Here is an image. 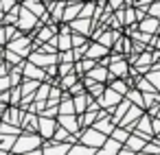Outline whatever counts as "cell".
I'll use <instances>...</instances> for the list:
<instances>
[{"instance_id": "1", "label": "cell", "mask_w": 160, "mask_h": 155, "mask_svg": "<svg viewBox=\"0 0 160 155\" xmlns=\"http://www.w3.org/2000/svg\"><path fill=\"white\" fill-rule=\"evenodd\" d=\"M42 142H44V138L38 131H20L16 142H13V146H11V153L42 155Z\"/></svg>"}, {"instance_id": "2", "label": "cell", "mask_w": 160, "mask_h": 155, "mask_svg": "<svg viewBox=\"0 0 160 155\" xmlns=\"http://www.w3.org/2000/svg\"><path fill=\"white\" fill-rule=\"evenodd\" d=\"M38 24H40V18H38L33 11H29L24 5H20L18 22H16V26L20 29V33H33V31L38 29Z\"/></svg>"}, {"instance_id": "3", "label": "cell", "mask_w": 160, "mask_h": 155, "mask_svg": "<svg viewBox=\"0 0 160 155\" xmlns=\"http://www.w3.org/2000/svg\"><path fill=\"white\" fill-rule=\"evenodd\" d=\"M5 48H11V50H16L18 55H22V57L27 59L29 53L33 50V35H31V33H20L18 37L9 40V42L5 44Z\"/></svg>"}, {"instance_id": "4", "label": "cell", "mask_w": 160, "mask_h": 155, "mask_svg": "<svg viewBox=\"0 0 160 155\" xmlns=\"http://www.w3.org/2000/svg\"><path fill=\"white\" fill-rule=\"evenodd\" d=\"M105 133L103 131H99L97 127H83L81 131H79V142H83V144H88V146H94V148H99L103 142H105Z\"/></svg>"}, {"instance_id": "5", "label": "cell", "mask_w": 160, "mask_h": 155, "mask_svg": "<svg viewBox=\"0 0 160 155\" xmlns=\"http://www.w3.org/2000/svg\"><path fill=\"white\" fill-rule=\"evenodd\" d=\"M97 101H99V105H101L103 109L112 111V109H114V107H116V105H118V103L123 101V94H118L116 90H112V87H110V85L105 83V90H103V94H101V96H99Z\"/></svg>"}, {"instance_id": "6", "label": "cell", "mask_w": 160, "mask_h": 155, "mask_svg": "<svg viewBox=\"0 0 160 155\" xmlns=\"http://www.w3.org/2000/svg\"><path fill=\"white\" fill-rule=\"evenodd\" d=\"M70 142H57V140H44L42 142V155H68Z\"/></svg>"}, {"instance_id": "7", "label": "cell", "mask_w": 160, "mask_h": 155, "mask_svg": "<svg viewBox=\"0 0 160 155\" xmlns=\"http://www.w3.org/2000/svg\"><path fill=\"white\" fill-rule=\"evenodd\" d=\"M29 61H33L35 66H40V68H46V66H51V63H57V53H42L40 48H33L31 53H29V57H27Z\"/></svg>"}, {"instance_id": "8", "label": "cell", "mask_w": 160, "mask_h": 155, "mask_svg": "<svg viewBox=\"0 0 160 155\" xmlns=\"http://www.w3.org/2000/svg\"><path fill=\"white\" fill-rule=\"evenodd\" d=\"M55 127H57V118H51V116H42V114H38V133H40L44 140H51V138H53Z\"/></svg>"}, {"instance_id": "9", "label": "cell", "mask_w": 160, "mask_h": 155, "mask_svg": "<svg viewBox=\"0 0 160 155\" xmlns=\"http://www.w3.org/2000/svg\"><path fill=\"white\" fill-rule=\"evenodd\" d=\"M108 72H110V81L116 79V77L125 79V77L129 74V61H127L125 57H121V59H116V61H110V63H108Z\"/></svg>"}, {"instance_id": "10", "label": "cell", "mask_w": 160, "mask_h": 155, "mask_svg": "<svg viewBox=\"0 0 160 155\" xmlns=\"http://www.w3.org/2000/svg\"><path fill=\"white\" fill-rule=\"evenodd\" d=\"M57 124H62L64 129H68L70 133H77V135L81 131V122H79L77 114H57Z\"/></svg>"}, {"instance_id": "11", "label": "cell", "mask_w": 160, "mask_h": 155, "mask_svg": "<svg viewBox=\"0 0 160 155\" xmlns=\"http://www.w3.org/2000/svg\"><path fill=\"white\" fill-rule=\"evenodd\" d=\"M142 111H145V109H142V107H138V105H134V103H132V105H129V109H127V111H125V116H123V118H121V122H118V124H121V127H125V129H129V131H132V129H134V127H136V120H138V116H140V114H142Z\"/></svg>"}, {"instance_id": "12", "label": "cell", "mask_w": 160, "mask_h": 155, "mask_svg": "<svg viewBox=\"0 0 160 155\" xmlns=\"http://www.w3.org/2000/svg\"><path fill=\"white\" fill-rule=\"evenodd\" d=\"M22 77H27V79H38V81H46L44 68L35 66V63L29 61V59H24V63H22Z\"/></svg>"}, {"instance_id": "13", "label": "cell", "mask_w": 160, "mask_h": 155, "mask_svg": "<svg viewBox=\"0 0 160 155\" xmlns=\"http://www.w3.org/2000/svg\"><path fill=\"white\" fill-rule=\"evenodd\" d=\"M110 53V48L108 46H103L101 42H97V40H88V46H86V57H90V59H101V57H105Z\"/></svg>"}, {"instance_id": "14", "label": "cell", "mask_w": 160, "mask_h": 155, "mask_svg": "<svg viewBox=\"0 0 160 155\" xmlns=\"http://www.w3.org/2000/svg\"><path fill=\"white\" fill-rule=\"evenodd\" d=\"M22 114H24V109H20L18 105H7V109L2 111V116H0V120L20 127V118H22Z\"/></svg>"}, {"instance_id": "15", "label": "cell", "mask_w": 160, "mask_h": 155, "mask_svg": "<svg viewBox=\"0 0 160 155\" xmlns=\"http://www.w3.org/2000/svg\"><path fill=\"white\" fill-rule=\"evenodd\" d=\"M68 24H70V29H72V31L83 33V35H88V37H90V33H92V29H94L92 20H90V18H81V16H77V18H75V20H70Z\"/></svg>"}, {"instance_id": "16", "label": "cell", "mask_w": 160, "mask_h": 155, "mask_svg": "<svg viewBox=\"0 0 160 155\" xmlns=\"http://www.w3.org/2000/svg\"><path fill=\"white\" fill-rule=\"evenodd\" d=\"M86 77H88L90 81H101V83H108V81H110L108 66H103V63H99V61H97L94 68H90V70L86 72Z\"/></svg>"}, {"instance_id": "17", "label": "cell", "mask_w": 160, "mask_h": 155, "mask_svg": "<svg viewBox=\"0 0 160 155\" xmlns=\"http://www.w3.org/2000/svg\"><path fill=\"white\" fill-rule=\"evenodd\" d=\"M121 144H123V142H118L116 138L108 135V138H105V142L97 148V155H116V153L121 151Z\"/></svg>"}, {"instance_id": "18", "label": "cell", "mask_w": 160, "mask_h": 155, "mask_svg": "<svg viewBox=\"0 0 160 155\" xmlns=\"http://www.w3.org/2000/svg\"><path fill=\"white\" fill-rule=\"evenodd\" d=\"M46 9H48L51 22L59 24V22H62V16H64V9H66V0H53V2L46 5Z\"/></svg>"}, {"instance_id": "19", "label": "cell", "mask_w": 160, "mask_h": 155, "mask_svg": "<svg viewBox=\"0 0 160 155\" xmlns=\"http://www.w3.org/2000/svg\"><path fill=\"white\" fill-rule=\"evenodd\" d=\"M136 24H138V29H140V31H145V33H149V35H156V33H158V29H160V20H158V18H153V16H149V13H147L142 20H138Z\"/></svg>"}, {"instance_id": "20", "label": "cell", "mask_w": 160, "mask_h": 155, "mask_svg": "<svg viewBox=\"0 0 160 155\" xmlns=\"http://www.w3.org/2000/svg\"><path fill=\"white\" fill-rule=\"evenodd\" d=\"M118 35H121V31H116V29H108V26H105V29H103V31H101L94 40H97V42H101L103 46L112 48V44L118 40Z\"/></svg>"}, {"instance_id": "21", "label": "cell", "mask_w": 160, "mask_h": 155, "mask_svg": "<svg viewBox=\"0 0 160 155\" xmlns=\"http://www.w3.org/2000/svg\"><path fill=\"white\" fill-rule=\"evenodd\" d=\"M145 142H147V140H145L142 135H138L136 131H132V133L127 135V140H125L123 144H125V146L129 148V153L134 155V153H140V148H142V144H145Z\"/></svg>"}, {"instance_id": "22", "label": "cell", "mask_w": 160, "mask_h": 155, "mask_svg": "<svg viewBox=\"0 0 160 155\" xmlns=\"http://www.w3.org/2000/svg\"><path fill=\"white\" fill-rule=\"evenodd\" d=\"M20 129L22 131H38V114L35 111H24L20 118Z\"/></svg>"}, {"instance_id": "23", "label": "cell", "mask_w": 160, "mask_h": 155, "mask_svg": "<svg viewBox=\"0 0 160 155\" xmlns=\"http://www.w3.org/2000/svg\"><path fill=\"white\" fill-rule=\"evenodd\" d=\"M81 5H83V0H77V2H66V9H64V16H62V22H70V20H75L77 16H79V11H81Z\"/></svg>"}, {"instance_id": "24", "label": "cell", "mask_w": 160, "mask_h": 155, "mask_svg": "<svg viewBox=\"0 0 160 155\" xmlns=\"http://www.w3.org/2000/svg\"><path fill=\"white\" fill-rule=\"evenodd\" d=\"M68 155H97V148H94V146H88V144H83V142L77 140V142L70 144Z\"/></svg>"}, {"instance_id": "25", "label": "cell", "mask_w": 160, "mask_h": 155, "mask_svg": "<svg viewBox=\"0 0 160 155\" xmlns=\"http://www.w3.org/2000/svg\"><path fill=\"white\" fill-rule=\"evenodd\" d=\"M40 83H42V81H38V79H27V77H22V83H20L22 96H33L35 90L40 87Z\"/></svg>"}, {"instance_id": "26", "label": "cell", "mask_w": 160, "mask_h": 155, "mask_svg": "<svg viewBox=\"0 0 160 155\" xmlns=\"http://www.w3.org/2000/svg\"><path fill=\"white\" fill-rule=\"evenodd\" d=\"M129 105H132V103H129V98H125V96H123V101H121V103H118V105H116V107L110 111V118H112V120L118 124V122H121V118L125 116V111L129 109Z\"/></svg>"}, {"instance_id": "27", "label": "cell", "mask_w": 160, "mask_h": 155, "mask_svg": "<svg viewBox=\"0 0 160 155\" xmlns=\"http://www.w3.org/2000/svg\"><path fill=\"white\" fill-rule=\"evenodd\" d=\"M22 5H24L29 11H33L38 18H42V16L48 11V9H46V5L42 2V0H22Z\"/></svg>"}, {"instance_id": "28", "label": "cell", "mask_w": 160, "mask_h": 155, "mask_svg": "<svg viewBox=\"0 0 160 155\" xmlns=\"http://www.w3.org/2000/svg\"><path fill=\"white\" fill-rule=\"evenodd\" d=\"M92 127H97L99 131H103L105 135H110V133H112V129L116 127V122H114V120H112L110 116H103V118H97Z\"/></svg>"}, {"instance_id": "29", "label": "cell", "mask_w": 160, "mask_h": 155, "mask_svg": "<svg viewBox=\"0 0 160 155\" xmlns=\"http://www.w3.org/2000/svg\"><path fill=\"white\" fill-rule=\"evenodd\" d=\"M72 105H75V114H83L88 109V92L75 94L72 96Z\"/></svg>"}, {"instance_id": "30", "label": "cell", "mask_w": 160, "mask_h": 155, "mask_svg": "<svg viewBox=\"0 0 160 155\" xmlns=\"http://www.w3.org/2000/svg\"><path fill=\"white\" fill-rule=\"evenodd\" d=\"M108 85L112 87V90H116L118 94H127V90H129V83H127V79H121V77H116V79H112V81H108Z\"/></svg>"}, {"instance_id": "31", "label": "cell", "mask_w": 160, "mask_h": 155, "mask_svg": "<svg viewBox=\"0 0 160 155\" xmlns=\"http://www.w3.org/2000/svg\"><path fill=\"white\" fill-rule=\"evenodd\" d=\"M16 138L18 135H13V133H0V148L5 153H11V146H13Z\"/></svg>"}, {"instance_id": "32", "label": "cell", "mask_w": 160, "mask_h": 155, "mask_svg": "<svg viewBox=\"0 0 160 155\" xmlns=\"http://www.w3.org/2000/svg\"><path fill=\"white\" fill-rule=\"evenodd\" d=\"M79 79H81V77H79V74L72 70V72H68V74L59 77V87H62V90H68V87H70L75 81H79Z\"/></svg>"}, {"instance_id": "33", "label": "cell", "mask_w": 160, "mask_h": 155, "mask_svg": "<svg viewBox=\"0 0 160 155\" xmlns=\"http://www.w3.org/2000/svg\"><path fill=\"white\" fill-rule=\"evenodd\" d=\"M125 98H129V103H134V105L142 107V92H140V90L129 87V90H127V94H125ZM142 109H145V107H142Z\"/></svg>"}, {"instance_id": "34", "label": "cell", "mask_w": 160, "mask_h": 155, "mask_svg": "<svg viewBox=\"0 0 160 155\" xmlns=\"http://www.w3.org/2000/svg\"><path fill=\"white\" fill-rule=\"evenodd\" d=\"M48 92H51V83H48V81H42L33 96H35V101H46V98H48Z\"/></svg>"}, {"instance_id": "35", "label": "cell", "mask_w": 160, "mask_h": 155, "mask_svg": "<svg viewBox=\"0 0 160 155\" xmlns=\"http://www.w3.org/2000/svg\"><path fill=\"white\" fill-rule=\"evenodd\" d=\"M18 11H20V2H18L11 11H5V16H2V24H16V22H18Z\"/></svg>"}, {"instance_id": "36", "label": "cell", "mask_w": 160, "mask_h": 155, "mask_svg": "<svg viewBox=\"0 0 160 155\" xmlns=\"http://www.w3.org/2000/svg\"><path fill=\"white\" fill-rule=\"evenodd\" d=\"M88 40H90V37H88V35H83V33H77V31H72V33H70V44H72V48H75V46H86V44H88Z\"/></svg>"}, {"instance_id": "37", "label": "cell", "mask_w": 160, "mask_h": 155, "mask_svg": "<svg viewBox=\"0 0 160 155\" xmlns=\"http://www.w3.org/2000/svg\"><path fill=\"white\" fill-rule=\"evenodd\" d=\"M129 133H132L129 129H125V127H121V124H116V127L112 129V133H110V135H112V138H116L118 142H125Z\"/></svg>"}, {"instance_id": "38", "label": "cell", "mask_w": 160, "mask_h": 155, "mask_svg": "<svg viewBox=\"0 0 160 155\" xmlns=\"http://www.w3.org/2000/svg\"><path fill=\"white\" fill-rule=\"evenodd\" d=\"M68 135H70V131H68V129H64L62 124H57V127H55V131H53V140H57V142H64V140L68 142Z\"/></svg>"}, {"instance_id": "39", "label": "cell", "mask_w": 160, "mask_h": 155, "mask_svg": "<svg viewBox=\"0 0 160 155\" xmlns=\"http://www.w3.org/2000/svg\"><path fill=\"white\" fill-rule=\"evenodd\" d=\"M145 77H147V81L160 92V70H149V72H145Z\"/></svg>"}, {"instance_id": "40", "label": "cell", "mask_w": 160, "mask_h": 155, "mask_svg": "<svg viewBox=\"0 0 160 155\" xmlns=\"http://www.w3.org/2000/svg\"><path fill=\"white\" fill-rule=\"evenodd\" d=\"M66 92H68L70 96H75V94H81V92H86V85H83V81L79 79V81H75V83H72V85H70Z\"/></svg>"}, {"instance_id": "41", "label": "cell", "mask_w": 160, "mask_h": 155, "mask_svg": "<svg viewBox=\"0 0 160 155\" xmlns=\"http://www.w3.org/2000/svg\"><path fill=\"white\" fill-rule=\"evenodd\" d=\"M5 33H7V42H9V40H13V37L20 35V29L16 24H5Z\"/></svg>"}, {"instance_id": "42", "label": "cell", "mask_w": 160, "mask_h": 155, "mask_svg": "<svg viewBox=\"0 0 160 155\" xmlns=\"http://www.w3.org/2000/svg\"><path fill=\"white\" fill-rule=\"evenodd\" d=\"M147 13L160 20V0H153V2L149 5V9H147Z\"/></svg>"}, {"instance_id": "43", "label": "cell", "mask_w": 160, "mask_h": 155, "mask_svg": "<svg viewBox=\"0 0 160 155\" xmlns=\"http://www.w3.org/2000/svg\"><path fill=\"white\" fill-rule=\"evenodd\" d=\"M151 129H153V138L160 142V118L158 116H151Z\"/></svg>"}, {"instance_id": "44", "label": "cell", "mask_w": 160, "mask_h": 155, "mask_svg": "<svg viewBox=\"0 0 160 155\" xmlns=\"http://www.w3.org/2000/svg\"><path fill=\"white\" fill-rule=\"evenodd\" d=\"M18 5V0H0V11H11Z\"/></svg>"}, {"instance_id": "45", "label": "cell", "mask_w": 160, "mask_h": 155, "mask_svg": "<svg viewBox=\"0 0 160 155\" xmlns=\"http://www.w3.org/2000/svg\"><path fill=\"white\" fill-rule=\"evenodd\" d=\"M9 70H11V63H7L2 57H0V77H5V74H9Z\"/></svg>"}, {"instance_id": "46", "label": "cell", "mask_w": 160, "mask_h": 155, "mask_svg": "<svg viewBox=\"0 0 160 155\" xmlns=\"http://www.w3.org/2000/svg\"><path fill=\"white\" fill-rule=\"evenodd\" d=\"M11 87V83H9V77L5 74V77H0V92H5V90H9Z\"/></svg>"}, {"instance_id": "47", "label": "cell", "mask_w": 160, "mask_h": 155, "mask_svg": "<svg viewBox=\"0 0 160 155\" xmlns=\"http://www.w3.org/2000/svg\"><path fill=\"white\" fill-rule=\"evenodd\" d=\"M7 44V33H5V24H0V46Z\"/></svg>"}, {"instance_id": "48", "label": "cell", "mask_w": 160, "mask_h": 155, "mask_svg": "<svg viewBox=\"0 0 160 155\" xmlns=\"http://www.w3.org/2000/svg\"><path fill=\"white\" fill-rule=\"evenodd\" d=\"M7 109V103H2V101H0V116H2V111Z\"/></svg>"}, {"instance_id": "49", "label": "cell", "mask_w": 160, "mask_h": 155, "mask_svg": "<svg viewBox=\"0 0 160 155\" xmlns=\"http://www.w3.org/2000/svg\"><path fill=\"white\" fill-rule=\"evenodd\" d=\"M136 2H140V5H151L153 0H136Z\"/></svg>"}, {"instance_id": "50", "label": "cell", "mask_w": 160, "mask_h": 155, "mask_svg": "<svg viewBox=\"0 0 160 155\" xmlns=\"http://www.w3.org/2000/svg\"><path fill=\"white\" fill-rule=\"evenodd\" d=\"M2 16H5V11H0V24H2Z\"/></svg>"}, {"instance_id": "51", "label": "cell", "mask_w": 160, "mask_h": 155, "mask_svg": "<svg viewBox=\"0 0 160 155\" xmlns=\"http://www.w3.org/2000/svg\"><path fill=\"white\" fill-rule=\"evenodd\" d=\"M156 116H158V118H160V105H158V111H156Z\"/></svg>"}, {"instance_id": "52", "label": "cell", "mask_w": 160, "mask_h": 155, "mask_svg": "<svg viewBox=\"0 0 160 155\" xmlns=\"http://www.w3.org/2000/svg\"><path fill=\"white\" fill-rule=\"evenodd\" d=\"M42 2H44V5H48V2H53V0H42Z\"/></svg>"}, {"instance_id": "53", "label": "cell", "mask_w": 160, "mask_h": 155, "mask_svg": "<svg viewBox=\"0 0 160 155\" xmlns=\"http://www.w3.org/2000/svg\"><path fill=\"white\" fill-rule=\"evenodd\" d=\"M158 35H160V29H158Z\"/></svg>"}, {"instance_id": "54", "label": "cell", "mask_w": 160, "mask_h": 155, "mask_svg": "<svg viewBox=\"0 0 160 155\" xmlns=\"http://www.w3.org/2000/svg\"><path fill=\"white\" fill-rule=\"evenodd\" d=\"M0 50H2V46H0Z\"/></svg>"}]
</instances>
